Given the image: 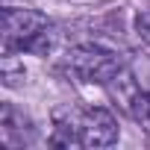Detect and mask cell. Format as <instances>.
<instances>
[{"instance_id":"5","label":"cell","mask_w":150,"mask_h":150,"mask_svg":"<svg viewBox=\"0 0 150 150\" xmlns=\"http://www.w3.org/2000/svg\"><path fill=\"white\" fill-rule=\"evenodd\" d=\"M56 38H59V33H56V27L53 24H47L30 44H27V50L24 53H33V56H47L53 47H56Z\"/></svg>"},{"instance_id":"3","label":"cell","mask_w":150,"mask_h":150,"mask_svg":"<svg viewBox=\"0 0 150 150\" xmlns=\"http://www.w3.org/2000/svg\"><path fill=\"white\" fill-rule=\"evenodd\" d=\"M50 21L41 15V12H35V9H15V6H9V9H3V53H24L27 50V44L47 27Z\"/></svg>"},{"instance_id":"4","label":"cell","mask_w":150,"mask_h":150,"mask_svg":"<svg viewBox=\"0 0 150 150\" xmlns=\"http://www.w3.org/2000/svg\"><path fill=\"white\" fill-rule=\"evenodd\" d=\"M35 138V127L33 121L12 103H3L0 109V141L3 147H27Z\"/></svg>"},{"instance_id":"7","label":"cell","mask_w":150,"mask_h":150,"mask_svg":"<svg viewBox=\"0 0 150 150\" xmlns=\"http://www.w3.org/2000/svg\"><path fill=\"white\" fill-rule=\"evenodd\" d=\"M135 30H138V35H144V38L150 41V9L138 12V18H135Z\"/></svg>"},{"instance_id":"6","label":"cell","mask_w":150,"mask_h":150,"mask_svg":"<svg viewBox=\"0 0 150 150\" xmlns=\"http://www.w3.org/2000/svg\"><path fill=\"white\" fill-rule=\"evenodd\" d=\"M129 112H132V118L150 132V91H147V94H135L132 103H129Z\"/></svg>"},{"instance_id":"1","label":"cell","mask_w":150,"mask_h":150,"mask_svg":"<svg viewBox=\"0 0 150 150\" xmlns=\"http://www.w3.org/2000/svg\"><path fill=\"white\" fill-rule=\"evenodd\" d=\"M118 141V121L109 109H71L56 112V132L50 144L56 147H109Z\"/></svg>"},{"instance_id":"2","label":"cell","mask_w":150,"mask_h":150,"mask_svg":"<svg viewBox=\"0 0 150 150\" xmlns=\"http://www.w3.org/2000/svg\"><path fill=\"white\" fill-rule=\"evenodd\" d=\"M62 68L80 83H94V86H106L112 80H118L121 74V56H115L112 50L94 47V44H83L68 50Z\"/></svg>"}]
</instances>
